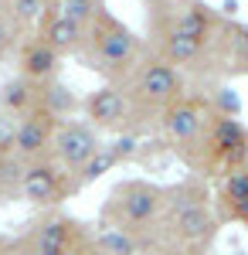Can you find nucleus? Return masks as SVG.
I'll list each match as a JSON object with an SVG mask.
<instances>
[{"label":"nucleus","instance_id":"f257e3e1","mask_svg":"<svg viewBox=\"0 0 248 255\" xmlns=\"http://www.w3.org/2000/svg\"><path fill=\"white\" fill-rule=\"evenodd\" d=\"M116 85L123 89L126 106H129V133L133 136H146L150 129H156L160 113L184 96L180 68H173L167 58H160L153 48H146L139 61Z\"/></svg>","mask_w":248,"mask_h":255},{"label":"nucleus","instance_id":"f03ea898","mask_svg":"<svg viewBox=\"0 0 248 255\" xmlns=\"http://www.w3.org/2000/svg\"><path fill=\"white\" fill-rule=\"evenodd\" d=\"M146 51V41L136 34L129 24L113 17L109 10L85 31V44L78 51V61L89 65V72L102 75L106 82H119L133 68L139 55Z\"/></svg>","mask_w":248,"mask_h":255},{"label":"nucleus","instance_id":"7ed1b4c3","mask_svg":"<svg viewBox=\"0 0 248 255\" xmlns=\"http://www.w3.org/2000/svg\"><path fill=\"white\" fill-rule=\"evenodd\" d=\"M163 215V187L153 184V180H119L106 204H102V221L106 228H119V232H129V235L146 245L160 225Z\"/></svg>","mask_w":248,"mask_h":255},{"label":"nucleus","instance_id":"20e7f679","mask_svg":"<svg viewBox=\"0 0 248 255\" xmlns=\"http://www.w3.org/2000/svg\"><path fill=\"white\" fill-rule=\"evenodd\" d=\"M214 116H218V106H214L208 96H187V92H184L173 106H167V109L160 113L156 129H160V136L173 146V153L184 160L194 146L204 139V133L211 129Z\"/></svg>","mask_w":248,"mask_h":255},{"label":"nucleus","instance_id":"39448f33","mask_svg":"<svg viewBox=\"0 0 248 255\" xmlns=\"http://www.w3.org/2000/svg\"><path fill=\"white\" fill-rule=\"evenodd\" d=\"M78 194L75 174H68L55 157H44L27 163L24 170V184H20V201L38 204V208H55L61 201Z\"/></svg>","mask_w":248,"mask_h":255},{"label":"nucleus","instance_id":"423d86ee","mask_svg":"<svg viewBox=\"0 0 248 255\" xmlns=\"http://www.w3.org/2000/svg\"><path fill=\"white\" fill-rule=\"evenodd\" d=\"M102 146V133L89 119H61L55 129V139H51V157L68 170L75 174L96 157V150Z\"/></svg>","mask_w":248,"mask_h":255},{"label":"nucleus","instance_id":"0eeeda50","mask_svg":"<svg viewBox=\"0 0 248 255\" xmlns=\"http://www.w3.org/2000/svg\"><path fill=\"white\" fill-rule=\"evenodd\" d=\"M85 109V119L96 126L99 133H113V136H133L129 133V106H126V96L116 82H106L99 85L92 96L82 102Z\"/></svg>","mask_w":248,"mask_h":255},{"label":"nucleus","instance_id":"6e6552de","mask_svg":"<svg viewBox=\"0 0 248 255\" xmlns=\"http://www.w3.org/2000/svg\"><path fill=\"white\" fill-rule=\"evenodd\" d=\"M58 119H51L41 109H27L17 123V136H14V153L24 163H34V160L51 157V139H55Z\"/></svg>","mask_w":248,"mask_h":255},{"label":"nucleus","instance_id":"1a4fd4ad","mask_svg":"<svg viewBox=\"0 0 248 255\" xmlns=\"http://www.w3.org/2000/svg\"><path fill=\"white\" fill-rule=\"evenodd\" d=\"M136 150H139V136H113L109 143H102V146L96 150V157H92L85 167H82V170H78V177H75L78 191L92 187L96 180H102L106 174H113L119 163L133 160Z\"/></svg>","mask_w":248,"mask_h":255},{"label":"nucleus","instance_id":"9d476101","mask_svg":"<svg viewBox=\"0 0 248 255\" xmlns=\"http://www.w3.org/2000/svg\"><path fill=\"white\" fill-rule=\"evenodd\" d=\"M34 34H38L51 51H58L61 58H78V51H82V44H85V27L75 24V20H68L65 14H58L48 7V14L38 20V27H34Z\"/></svg>","mask_w":248,"mask_h":255},{"label":"nucleus","instance_id":"9b49d317","mask_svg":"<svg viewBox=\"0 0 248 255\" xmlns=\"http://www.w3.org/2000/svg\"><path fill=\"white\" fill-rule=\"evenodd\" d=\"M58 72H61V55L51 51L38 34L20 41L17 75H24V79H31V82H51V79H58Z\"/></svg>","mask_w":248,"mask_h":255},{"label":"nucleus","instance_id":"f8f14e48","mask_svg":"<svg viewBox=\"0 0 248 255\" xmlns=\"http://www.w3.org/2000/svg\"><path fill=\"white\" fill-rule=\"evenodd\" d=\"M214 201H218L214 215L221 221H242V225H248V167H235L228 174H221Z\"/></svg>","mask_w":248,"mask_h":255},{"label":"nucleus","instance_id":"ddd939ff","mask_svg":"<svg viewBox=\"0 0 248 255\" xmlns=\"http://www.w3.org/2000/svg\"><path fill=\"white\" fill-rule=\"evenodd\" d=\"M34 109H41V113H48L51 119L61 123V119H72L82 109V99L61 79H51V82H38L34 85Z\"/></svg>","mask_w":248,"mask_h":255},{"label":"nucleus","instance_id":"4468645a","mask_svg":"<svg viewBox=\"0 0 248 255\" xmlns=\"http://www.w3.org/2000/svg\"><path fill=\"white\" fill-rule=\"evenodd\" d=\"M34 85H38V82L24 79V75L7 79L0 85V106L10 109V113H17V116H24L27 109H34Z\"/></svg>","mask_w":248,"mask_h":255},{"label":"nucleus","instance_id":"2eb2a0df","mask_svg":"<svg viewBox=\"0 0 248 255\" xmlns=\"http://www.w3.org/2000/svg\"><path fill=\"white\" fill-rule=\"evenodd\" d=\"M24 170H27V163H24L17 153L0 157V204H14V201H20Z\"/></svg>","mask_w":248,"mask_h":255},{"label":"nucleus","instance_id":"dca6fc26","mask_svg":"<svg viewBox=\"0 0 248 255\" xmlns=\"http://www.w3.org/2000/svg\"><path fill=\"white\" fill-rule=\"evenodd\" d=\"M51 10L65 14L68 20H75V24H82L89 31L106 14V0H51Z\"/></svg>","mask_w":248,"mask_h":255},{"label":"nucleus","instance_id":"f3484780","mask_svg":"<svg viewBox=\"0 0 248 255\" xmlns=\"http://www.w3.org/2000/svg\"><path fill=\"white\" fill-rule=\"evenodd\" d=\"M7 3V10H10V17L17 20L20 31H27V27H38V20L48 14V7H51V0H3Z\"/></svg>","mask_w":248,"mask_h":255},{"label":"nucleus","instance_id":"a211bd4d","mask_svg":"<svg viewBox=\"0 0 248 255\" xmlns=\"http://www.w3.org/2000/svg\"><path fill=\"white\" fill-rule=\"evenodd\" d=\"M20 41H24V31L17 27V20L10 17V10H7V3L0 0V61L7 58L10 51H17Z\"/></svg>","mask_w":248,"mask_h":255},{"label":"nucleus","instance_id":"6ab92c4d","mask_svg":"<svg viewBox=\"0 0 248 255\" xmlns=\"http://www.w3.org/2000/svg\"><path fill=\"white\" fill-rule=\"evenodd\" d=\"M17 123H20L17 113H10V109H3V106H0V157L14 153V136H17Z\"/></svg>","mask_w":248,"mask_h":255},{"label":"nucleus","instance_id":"aec40b11","mask_svg":"<svg viewBox=\"0 0 248 255\" xmlns=\"http://www.w3.org/2000/svg\"><path fill=\"white\" fill-rule=\"evenodd\" d=\"M143 3H146V10H150V24H156V20L173 17L180 7H187L194 0H143Z\"/></svg>","mask_w":248,"mask_h":255},{"label":"nucleus","instance_id":"412c9836","mask_svg":"<svg viewBox=\"0 0 248 255\" xmlns=\"http://www.w3.org/2000/svg\"><path fill=\"white\" fill-rule=\"evenodd\" d=\"M170 255H204V252H201V249H184V245H180V249H170Z\"/></svg>","mask_w":248,"mask_h":255}]
</instances>
